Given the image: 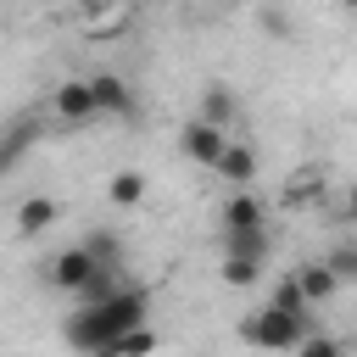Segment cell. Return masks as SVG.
<instances>
[{
    "mask_svg": "<svg viewBox=\"0 0 357 357\" xmlns=\"http://www.w3.org/2000/svg\"><path fill=\"white\" fill-rule=\"evenodd\" d=\"M151 318V296L139 284H117L106 301H89V307H73L67 324H61V340L78 351V357H106V346L128 329H139Z\"/></svg>",
    "mask_w": 357,
    "mask_h": 357,
    "instance_id": "1",
    "label": "cell"
},
{
    "mask_svg": "<svg viewBox=\"0 0 357 357\" xmlns=\"http://www.w3.org/2000/svg\"><path fill=\"white\" fill-rule=\"evenodd\" d=\"M307 329H312L307 312H284V307H273V301H262V307L240 324L245 346H257V351H296Z\"/></svg>",
    "mask_w": 357,
    "mask_h": 357,
    "instance_id": "2",
    "label": "cell"
},
{
    "mask_svg": "<svg viewBox=\"0 0 357 357\" xmlns=\"http://www.w3.org/2000/svg\"><path fill=\"white\" fill-rule=\"evenodd\" d=\"M95 273H100V262H89V251H84V245H67V251H56V257L45 262V284H50V290H61V296H78Z\"/></svg>",
    "mask_w": 357,
    "mask_h": 357,
    "instance_id": "3",
    "label": "cell"
},
{
    "mask_svg": "<svg viewBox=\"0 0 357 357\" xmlns=\"http://www.w3.org/2000/svg\"><path fill=\"white\" fill-rule=\"evenodd\" d=\"M89 95H95V112L100 117H134V84L123 73H89Z\"/></svg>",
    "mask_w": 357,
    "mask_h": 357,
    "instance_id": "4",
    "label": "cell"
},
{
    "mask_svg": "<svg viewBox=\"0 0 357 357\" xmlns=\"http://www.w3.org/2000/svg\"><path fill=\"white\" fill-rule=\"evenodd\" d=\"M50 106H56V117H61L67 128H84V123L100 117V112H95V95H89V78H61L56 95H50Z\"/></svg>",
    "mask_w": 357,
    "mask_h": 357,
    "instance_id": "5",
    "label": "cell"
},
{
    "mask_svg": "<svg viewBox=\"0 0 357 357\" xmlns=\"http://www.w3.org/2000/svg\"><path fill=\"white\" fill-rule=\"evenodd\" d=\"M178 145H184V156H190V162L218 167V156H223V145H229V128H218V123H206V117H190V123H184V134H178Z\"/></svg>",
    "mask_w": 357,
    "mask_h": 357,
    "instance_id": "6",
    "label": "cell"
},
{
    "mask_svg": "<svg viewBox=\"0 0 357 357\" xmlns=\"http://www.w3.org/2000/svg\"><path fill=\"white\" fill-rule=\"evenodd\" d=\"M262 223H268V212H262V201L251 190H234L218 206V234H245V229H262Z\"/></svg>",
    "mask_w": 357,
    "mask_h": 357,
    "instance_id": "7",
    "label": "cell"
},
{
    "mask_svg": "<svg viewBox=\"0 0 357 357\" xmlns=\"http://www.w3.org/2000/svg\"><path fill=\"white\" fill-rule=\"evenodd\" d=\"M212 173H218L223 184H234V190H251V178H257V151H251V145H240V139H229Z\"/></svg>",
    "mask_w": 357,
    "mask_h": 357,
    "instance_id": "8",
    "label": "cell"
},
{
    "mask_svg": "<svg viewBox=\"0 0 357 357\" xmlns=\"http://www.w3.org/2000/svg\"><path fill=\"white\" fill-rule=\"evenodd\" d=\"M296 284H301L307 307H324V301L340 290V279H335V268H329V262H301V268H296Z\"/></svg>",
    "mask_w": 357,
    "mask_h": 357,
    "instance_id": "9",
    "label": "cell"
},
{
    "mask_svg": "<svg viewBox=\"0 0 357 357\" xmlns=\"http://www.w3.org/2000/svg\"><path fill=\"white\" fill-rule=\"evenodd\" d=\"M56 218H61V206H56L50 195H28V201L17 206V234H22V240H33V234H45Z\"/></svg>",
    "mask_w": 357,
    "mask_h": 357,
    "instance_id": "10",
    "label": "cell"
},
{
    "mask_svg": "<svg viewBox=\"0 0 357 357\" xmlns=\"http://www.w3.org/2000/svg\"><path fill=\"white\" fill-rule=\"evenodd\" d=\"M201 117L218 123V128H234V117H240L234 89H229V84H206V89H201Z\"/></svg>",
    "mask_w": 357,
    "mask_h": 357,
    "instance_id": "11",
    "label": "cell"
},
{
    "mask_svg": "<svg viewBox=\"0 0 357 357\" xmlns=\"http://www.w3.org/2000/svg\"><path fill=\"white\" fill-rule=\"evenodd\" d=\"M218 245H223V257H262V262H268V251H273L268 223H262V229H245V234H218Z\"/></svg>",
    "mask_w": 357,
    "mask_h": 357,
    "instance_id": "12",
    "label": "cell"
},
{
    "mask_svg": "<svg viewBox=\"0 0 357 357\" xmlns=\"http://www.w3.org/2000/svg\"><path fill=\"white\" fill-rule=\"evenodd\" d=\"M78 245L89 251V262H100V268H123V240H117V229H89Z\"/></svg>",
    "mask_w": 357,
    "mask_h": 357,
    "instance_id": "13",
    "label": "cell"
},
{
    "mask_svg": "<svg viewBox=\"0 0 357 357\" xmlns=\"http://www.w3.org/2000/svg\"><path fill=\"white\" fill-rule=\"evenodd\" d=\"M106 195H112V206H139L145 201V173L139 167H117L112 184H106Z\"/></svg>",
    "mask_w": 357,
    "mask_h": 357,
    "instance_id": "14",
    "label": "cell"
},
{
    "mask_svg": "<svg viewBox=\"0 0 357 357\" xmlns=\"http://www.w3.org/2000/svg\"><path fill=\"white\" fill-rule=\"evenodd\" d=\"M218 279H223L229 290H251V284L262 279V257H223V262H218Z\"/></svg>",
    "mask_w": 357,
    "mask_h": 357,
    "instance_id": "15",
    "label": "cell"
},
{
    "mask_svg": "<svg viewBox=\"0 0 357 357\" xmlns=\"http://www.w3.org/2000/svg\"><path fill=\"white\" fill-rule=\"evenodd\" d=\"M151 351H156V329L151 324H139V329H128V335H117L106 346V357H151Z\"/></svg>",
    "mask_w": 357,
    "mask_h": 357,
    "instance_id": "16",
    "label": "cell"
},
{
    "mask_svg": "<svg viewBox=\"0 0 357 357\" xmlns=\"http://www.w3.org/2000/svg\"><path fill=\"white\" fill-rule=\"evenodd\" d=\"M324 262L335 268V279H340V284H357V234H346V240H335Z\"/></svg>",
    "mask_w": 357,
    "mask_h": 357,
    "instance_id": "17",
    "label": "cell"
},
{
    "mask_svg": "<svg viewBox=\"0 0 357 357\" xmlns=\"http://www.w3.org/2000/svg\"><path fill=\"white\" fill-rule=\"evenodd\" d=\"M268 301H273V307H284V312H312V307H307V296H301V284H296V273H290V279H279V284L268 290Z\"/></svg>",
    "mask_w": 357,
    "mask_h": 357,
    "instance_id": "18",
    "label": "cell"
},
{
    "mask_svg": "<svg viewBox=\"0 0 357 357\" xmlns=\"http://www.w3.org/2000/svg\"><path fill=\"white\" fill-rule=\"evenodd\" d=\"M28 145H33V123H17V128L6 134V145H0V173H6V167H11V162L28 151Z\"/></svg>",
    "mask_w": 357,
    "mask_h": 357,
    "instance_id": "19",
    "label": "cell"
},
{
    "mask_svg": "<svg viewBox=\"0 0 357 357\" xmlns=\"http://www.w3.org/2000/svg\"><path fill=\"white\" fill-rule=\"evenodd\" d=\"M296 357H346V351H340V340H335V335L307 329V335H301V346H296Z\"/></svg>",
    "mask_w": 357,
    "mask_h": 357,
    "instance_id": "20",
    "label": "cell"
},
{
    "mask_svg": "<svg viewBox=\"0 0 357 357\" xmlns=\"http://www.w3.org/2000/svg\"><path fill=\"white\" fill-rule=\"evenodd\" d=\"M257 22H262V28L273 33V39H290V17H284L279 6H262V17H257Z\"/></svg>",
    "mask_w": 357,
    "mask_h": 357,
    "instance_id": "21",
    "label": "cell"
},
{
    "mask_svg": "<svg viewBox=\"0 0 357 357\" xmlns=\"http://www.w3.org/2000/svg\"><path fill=\"white\" fill-rule=\"evenodd\" d=\"M340 6H346V11H357V0H340Z\"/></svg>",
    "mask_w": 357,
    "mask_h": 357,
    "instance_id": "22",
    "label": "cell"
},
{
    "mask_svg": "<svg viewBox=\"0 0 357 357\" xmlns=\"http://www.w3.org/2000/svg\"><path fill=\"white\" fill-rule=\"evenodd\" d=\"M351 218H357V190H351Z\"/></svg>",
    "mask_w": 357,
    "mask_h": 357,
    "instance_id": "23",
    "label": "cell"
}]
</instances>
